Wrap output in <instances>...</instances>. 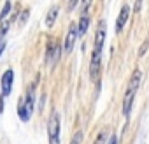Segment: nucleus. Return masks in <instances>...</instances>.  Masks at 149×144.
Masks as SVG:
<instances>
[{"label": "nucleus", "mask_w": 149, "mask_h": 144, "mask_svg": "<svg viewBox=\"0 0 149 144\" xmlns=\"http://www.w3.org/2000/svg\"><path fill=\"white\" fill-rule=\"evenodd\" d=\"M104 41H105V21H100L97 34H95V48L91 53V63H90V78L91 81L98 79V70H100V62H102V49H104Z\"/></svg>", "instance_id": "nucleus-1"}, {"label": "nucleus", "mask_w": 149, "mask_h": 144, "mask_svg": "<svg viewBox=\"0 0 149 144\" xmlns=\"http://www.w3.org/2000/svg\"><path fill=\"white\" fill-rule=\"evenodd\" d=\"M33 109H35V85H30L25 97H21L18 102V118L25 123L30 121Z\"/></svg>", "instance_id": "nucleus-2"}, {"label": "nucleus", "mask_w": 149, "mask_h": 144, "mask_svg": "<svg viewBox=\"0 0 149 144\" xmlns=\"http://www.w3.org/2000/svg\"><path fill=\"white\" fill-rule=\"evenodd\" d=\"M140 79H142V72L139 69H135L132 78H130V83H128V88H126V93H125V100H123V114H125V118H128L130 113H132L133 99H135L137 90L140 86Z\"/></svg>", "instance_id": "nucleus-3"}, {"label": "nucleus", "mask_w": 149, "mask_h": 144, "mask_svg": "<svg viewBox=\"0 0 149 144\" xmlns=\"http://www.w3.org/2000/svg\"><path fill=\"white\" fill-rule=\"evenodd\" d=\"M47 139L49 144H60V114L54 111L47 121Z\"/></svg>", "instance_id": "nucleus-4"}, {"label": "nucleus", "mask_w": 149, "mask_h": 144, "mask_svg": "<svg viewBox=\"0 0 149 144\" xmlns=\"http://www.w3.org/2000/svg\"><path fill=\"white\" fill-rule=\"evenodd\" d=\"M13 81H14V72L13 69H7L2 76V95H0V113L4 111V100L13 92Z\"/></svg>", "instance_id": "nucleus-5"}, {"label": "nucleus", "mask_w": 149, "mask_h": 144, "mask_svg": "<svg viewBox=\"0 0 149 144\" xmlns=\"http://www.w3.org/2000/svg\"><path fill=\"white\" fill-rule=\"evenodd\" d=\"M60 55H61V46L60 42H49L47 49H46V62L53 67L58 60H60Z\"/></svg>", "instance_id": "nucleus-6"}, {"label": "nucleus", "mask_w": 149, "mask_h": 144, "mask_svg": "<svg viewBox=\"0 0 149 144\" xmlns=\"http://www.w3.org/2000/svg\"><path fill=\"white\" fill-rule=\"evenodd\" d=\"M76 41H77V25H70V28H68V32H67V37H65V46H63V49H65V53L67 55H70L72 53V49H74V46H76Z\"/></svg>", "instance_id": "nucleus-7"}, {"label": "nucleus", "mask_w": 149, "mask_h": 144, "mask_svg": "<svg viewBox=\"0 0 149 144\" xmlns=\"http://www.w3.org/2000/svg\"><path fill=\"white\" fill-rule=\"evenodd\" d=\"M128 16H130V6L128 4H123L121 6V11H119V16H118V21H116V32H121L123 30V27L128 21Z\"/></svg>", "instance_id": "nucleus-8"}, {"label": "nucleus", "mask_w": 149, "mask_h": 144, "mask_svg": "<svg viewBox=\"0 0 149 144\" xmlns=\"http://www.w3.org/2000/svg\"><path fill=\"white\" fill-rule=\"evenodd\" d=\"M88 25H90V18H88V14L84 11L83 16H81V20H79V25H77V35H84L86 30H88Z\"/></svg>", "instance_id": "nucleus-9"}, {"label": "nucleus", "mask_w": 149, "mask_h": 144, "mask_svg": "<svg viewBox=\"0 0 149 144\" xmlns=\"http://www.w3.org/2000/svg\"><path fill=\"white\" fill-rule=\"evenodd\" d=\"M56 16H58V6H53V7L49 9V13H47V18H46V27H47V28H51V27L54 25Z\"/></svg>", "instance_id": "nucleus-10"}, {"label": "nucleus", "mask_w": 149, "mask_h": 144, "mask_svg": "<svg viewBox=\"0 0 149 144\" xmlns=\"http://www.w3.org/2000/svg\"><path fill=\"white\" fill-rule=\"evenodd\" d=\"M11 7H13V4H11V2H6V4H4V7H2V13H0V23H4V21L9 18Z\"/></svg>", "instance_id": "nucleus-11"}, {"label": "nucleus", "mask_w": 149, "mask_h": 144, "mask_svg": "<svg viewBox=\"0 0 149 144\" xmlns=\"http://www.w3.org/2000/svg\"><path fill=\"white\" fill-rule=\"evenodd\" d=\"M81 142H83V132H81V130H77L76 134H74V137H72L70 144H81Z\"/></svg>", "instance_id": "nucleus-12"}, {"label": "nucleus", "mask_w": 149, "mask_h": 144, "mask_svg": "<svg viewBox=\"0 0 149 144\" xmlns=\"http://www.w3.org/2000/svg\"><path fill=\"white\" fill-rule=\"evenodd\" d=\"M26 20H28V9H26V11H23V16H19V20H18V23H19V27H23Z\"/></svg>", "instance_id": "nucleus-13"}, {"label": "nucleus", "mask_w": 149, "mask_h": 144, "mask_svg": "<svg viewBox=\"0 0 149 144\" xmlns=\"http://www.w3.org/2000/svg\"><path fill=\"white\" fill-rule=\"evenodd\" d=\"M147 46H149V37H147V39H146V42H144V46H142V49H140V51H139V55H140V56H142V55H144V53H146V49H147Z\"/></svg>", "instance_id": "nucleus-14"}, {"label": "nucleus", "mask_w": 149, "mask_h": 144, "mask_svg": "<svg viewBox=\"0 0 149 144\" xmlns=\"http://www.w3.org/2000/svg\"><path fill=\"white\" fill-rule=\"evenodd\" d=\"M104 139H105V134H104V132H102V134H100V135H98V137H97V141H95V142H93V144H104Z\"/></svg>", "instance_id": "nucleus-15"}, {"label": "nucleus", "mask_w": 149, "mask_h": 144, "mask_svg": "<svg viewBox=\"0 0 149 144\" xmlns=\"http://www.w3.org/2000/svg\"><path fill=\"white\" fill-rule=\"evenodd\" d=\"M7 48V41H2V42H0V55H2L4 53V49Z\"/></svg>", "instance_id": "nucleus-16"}, {"label": "nucleus", "mask_w": 149, "mask_h": 144, "mask_svg": "<svg viewBox=\"0 0 149 144\" xmlns=\"http://www.w3.org/2000/svg\"><path fill=\"white\" fill-rule=\"evenodd\" d=\"M107 144H118V141H116V137H114V135H112V137H111V139H109V142H107Z\"/></svg>", "instance_id": "nucleus-17"}]
</instances>
